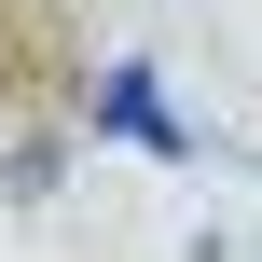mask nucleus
I'll return each instance as SVG.
<instances>
[{
  "instance_id": "nucleus-1",
  "label": "nucleus",
  "mask_w": 262,
  "mask_h": 262,
  "mask_svg": "<svg viewBox=\"0 0 262 262\" xmlns=\"http://www.w3.org/2000/svg\"><path fill=\"white\" fill-rule=\"evenodd\" d=\"M97 124H124V138H152V152H180V124H166V97H152V69H111V97H97Z\"/></svg>"
}]
</instances>
